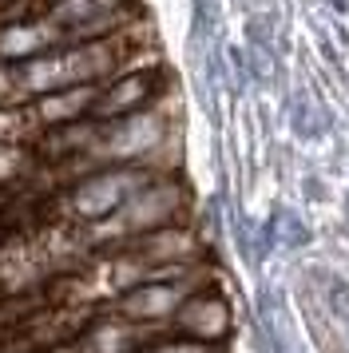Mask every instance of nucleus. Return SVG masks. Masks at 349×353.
Listing matches in <instances>:
<instances>
[{"mask_svg": "<svg viewBox=\"0 0 349 353\" xmlns=\"http://www.w3.org/2000/svg\"><path fill=\"white\" fill-rule=\"evenodd\" d=\"M48 20L60 28L63 44H88L103 36L135 28V4L131 0H56Z\"/></svg>", "mask_w": 349, "mask_h": 353, "instance_id": "obj_5", "label": "nucleus"}, {"mask_svg": "<svg viewBox=\"0 0 349 353\" xmlns=\"http://www.w3.org/2000/svg\"><path fill=\"white\" fill-rule=\"evenodd\" d=\"M171 139H174V119L163 112V103H155L147 112L103 123L95 147L88 151V159L95 167H151V171L167 175V167L159 159L171 147Z\"/></svg>", "mask_w": 349, "mask_h": 353, "instance_id": "obj_3", "label": "nucleus"}, {"mask_svg": "<svg viewBox=\"0 0 349 353\" xmlns=\"http://www.w3.org/2000/svg\"><path fill=\"white\" fill-rule=\"evenodd\" d=\"M143 353H219V350H215V345H199V341L179 337V334H163V337H155Z\"/></svg>", "mask_w": 349, "mask_h": 353, "instance_id": "obj_12", "label": "nucleus"}, {"mask_svg": "<svg viewBox=\"0 0 349 353\" xmlns=\"http://www.w3.org/2000/svg\"><path fill=\"white\" fill-rule=\"evenodd\" d=\"M163 68H139V72H123L115 80L99 83L92 103V115L88 119H99V123H115V119H127L135 112H147L163 103Z\"/></svg>", "mask_w": 349, "mask_h": 353, "instance_id": "obj_7", "label": "nucleus"}, {"mask_svg": "<svg viewBox=\"0 0 349 353\" xmlns=\"http://www.w3.org/2000/svg\"><path fill=\"white\" fill-rule=\"evenodd\" d=\"M56 48H63V36L48 17L0 24V64H24V60H36V56Z\"/></svg>", "mask_w": 349, "mask_h": 353, "instance_id": "obj_11", "label": "nucleus"}, {"mask_svg": "<svg viewBox=\"0 0 349 353\" xmlns=\"http://www.w3.org/2000/svg\"><path fill=\"white\" fill-rule=\"evenodd\" d=\"M0 108H20V92H16V68L0 64Z\"/></svg>", "mask_w": 349, "mask_h": 353, "instance_id": "obj_13", "label": "nucleus"}, {"mask_svg": "<svg viewBox=\"0 0 349 353\" xmlns=\"http://www.w3.org/2000/svg\"><path fill=\"white\" fill-rule=\"evenodd\" d=\"M95 92H99V83H79V88H60V92L28 103L24 115H28V128H32V143L52 128L88 119L92 115V103H95Z\"/></svg>", "mask_w": 349, "mask_h": 353, "instance_id": "obj_9", "label": "nucleus"}, {"mask_svg": "<svg viewBox=\"0 0 349 353\" xmlns=\"http://www.w3.org/2000/svg\"><path fill=\"white\" fill-rule=\"evenodd\" d=\"M155 337V330H143V325H131V321L115 318L111 310H103L99 318L88 321V330L76 337L79 353H143Z\"/></svg>", "mask_w": 349, "mask_h": 353, "instance_id": "obj_10", "label": "nucleus"}, {"mask_svg": "<svg viewBox=\"0 0 349 353\" xmlns=\"http://www.w3.org/2000/svg\"><path fill=\"white\" fill-rule=\"evenodd\" d=\"M187 214H190V194L183 187V179L171 171V175L151 179L143 191H135L111 219L92 223V226H76V230L88 254H108V250L123 246V242L151 234V230L187 223Z\"/></svg>", "mask_w": 349, "mask_h": 353, "instance_id": "obj_1", "label": "nucleus"}, {"mask_svg": "<svg viewBox=\"0 0 349 353\" xmlns=\"http://www.w3.org/2000/svg\"><path fill=\"white\" fill-rule=\"evenodd\" d=\"M115 250L131 254L135 262H143L147 270H155V274H187V270L206 266V242L199 239L195 223L163 226V230L131 239L123 246H115Z\"/></svg>", "mask_w": 349, "mask_h": 353, "instance_id": "obj_6", "label": "nucleus"}, {"mask_svg": "<svg viewBox=\"0 0 349 353\" xmlns=\"http://www.w3.org/2000/svg\"><path fill=\"white\" fill-rule=\"evenodd\" d=\"M163 171H151V167H99L92 175H83L79 183H72L68 191L52 194V203H48L52 223H63V226L103 223V219H111L115 210L123 207L131 194L143 191Z\"/></svg>", "mask_w": 349, "mask_h": 353, "instance_id": "obj_2", "label": "nucleus"}, {"mask_svg": "<svg viewBox=\"0 0 349 353\" xmlns=\"http://www.w3.org/2000/svg\"><path fill=\"white\" fill-rule=\"evenodd\" d=\"M206 266L183 274V278H159V282H143V286L127 290L123 298H115L108 305L115 318L143 325V330H155V334H171V321L179 314V305L187 302L195 290L206 286Z\"/></svg>", "mask_w": 349, "mask_h": 353, "instance_id": "obj_4", "label": "nucleus"}, {"mask_svg": "<svg viewBox=\"0 0 349 353\" xmlns=\"http://www.w3.org/2000/svg\"><path fill=\"white\" fill-rule=\"evenodd\" d=\"M230 330H235V310L226 302V294H219L210 286L195 290L187 302L179 305V314L171 321V334L190 337L199 345H215V350L230 337Z\"/></svg>", "mask_w": 349, "mask_h": 353, "instance_id": "obj_8", "label": "nucleus"}]
</instances>
